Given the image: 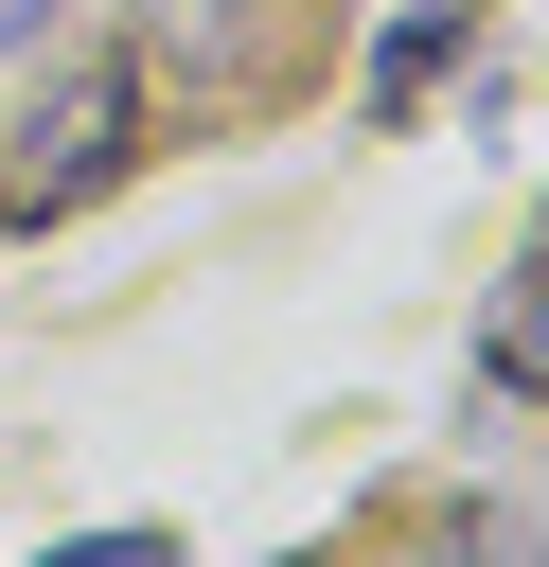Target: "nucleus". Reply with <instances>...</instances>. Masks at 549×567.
<instances>
[{
	"label": "nucleus",
	"instance_id": "4",
	"mask_svg": "<svg viewBox=\"0 0 549 567\" xmlns=\"http://www.w3.org/2000/svg\"><path fill=\"white\" fill-rule=\"evenodd\" d=\"M53 567H177L159 532H89V549H53Z\"/></svg>",
	"mask_w": 549,
	"mask_h": 567
},
{
	"label": "nucleus",
	"instance_id": "3",
	"mask_svg": "<svg viewBox=\"0 0 549 567\" xmlns=\"http://www.w3.org/2000/svg\"><path fill=\"white\" fill-rule=\"evenodd\" d=\"M460 567H549V532L531 514H460Z\"/></svg>",
	"mask_w": 549,
	"mask_h": 567
},
{
	"label": "nucleus",
	"instance_id": "2",
	"mask_svg": "<svg viewBox=\"0 0 549 567\" xmlns=\"http://www.w3.org/2000/svg\"><path fill=\"white\" fill-rule=\"evenodd\" d=\"M496 372H514V390H549V266L496 301Z\"/></svg>",
	"mask_w": 549,
	"mask_h": 567
},
{
	"label": "nucleus",
	"instance_id": "1",
	"mask_svg": "<svg viewBox=\"0 0 549 567\" xmlns=\"http://www.w3.org/2000/svg\"><path fill=\"white\" fill-rule=\"evenodd\" d=\"M106 142H124V71L53 89V106H35V159H18V213H53L71 177H106Z\"/></svg>",
	"mask_w": 549,
	"mask_h": 567
},
{
	"label": "nucleus",
	"instance_id": "5",
	"mask_svg": "<svg viewBox=\"0 0 549 567\" xmlns=\"http://www.w3.org/2000/svg\"><path fill=\"white\" fill-rule=\"evenodd\" d=\"M18 18H35V0H0V35H18Z\"/></svg>",
	"mask_w": 549,
	"mask_h": 567
}]
</instances>
